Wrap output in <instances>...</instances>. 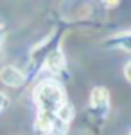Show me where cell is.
Segmentation results:
<instances>
[{"mask_svg":"<svg viewBox=\"0 0 131 135\" xmlns=\"http://www.w3.org/2000/svg\"><path fill=\"white\" fill-rule=\"evenodd\" d=\"M32 101H34L36 110H38L36 121H34L36 135H49L58 112L68 103L63 83L56 78L41 79L32 90Z\"/></svg>","mask_w":131,"mask_h":135,"instance_id":"1","label":"cell"},{"mask_svg":"<svg viewBox=\"0 0 131 135\" xmlns=\"http://www.w3.org/2000/svg\"><path fill=\"white\" fill-rule=\"evenodd\" d=\"M74 117H75V108L70 103H67L58 112V115H56V119H54V123L51 126V133L49 135H67Z\"/></svg>","mask_w":131,"mask_h":135,"instance_id":"4","label":"cell"},{"mask_svg":"<svg viewBox=\"0 0 131 135\" xmlns=\"http://www.w3.org/2000/svg\"><path fill=\"white\" fill-rule=\"evenodd\" d=\"M41 67L49 74H52L51 78H56V79L59 76H65V74L68 72V69H67V58H65V52H63L61 43H56L51 51L45 54V58L41 61Z\"/></svg>","mask_w":131,"mask_h":135,"instance_id":"3","label":"cell"},{"mask_svg":"<svg viewBox=\"0 0 131 135\" xmlns=\"http://www.w3.org/2000/svg\"><path fill=\"white\" fill-rule=\"evenodd\" d=\"M0 81L6 86H11V88H20L27 83V74L20 70L18 67L14 65H6L0 69Z\"/></svg>","mask_w":131,"mask_h":135,"instance_id":"5","label":"cell"},{"mask_svg":"<svg viewBox=\"0 0 131 135\" xmlns=\"http://www.w3.org/2000/svg\"><path fill=\"white\" fill-rule=\"evenodd\" d=\"M117 43L115 47H119V49H124L126 52H129V29H124V31L117 32V34H113V36H110L108 40H106V43Z\"/></svg>","mask_w":131,"mask_h":135,"instance_id":"6","label":"cell"},{"mask_svg":"<svg viewBox=\"0 0 131 135\" xmlns=\"http://www.w3.org/2000/svg\"><path fill=\"white\" fill-rule=\"evenodd\" d=\"M111 110V95L106 86H95L90 92V114L99 123H104Z\"/></svg>","mask_w":131,"mask_h":135,"instance_id":"2","label":"cell"},{"mask_svg":"<svg viewBox=\"0 0 131 135\" xmlns=\"http://www.w3.org/2000/svg\"><path fill=\"white\" fill-rule=\"evenodd\" d=\"M4 42H6V29H4V23L0 22V58L4 56Z\"/></svg>","mask_w":131,"mask_h":135,"instance_id":"8","label":"cell"},{"mask_svg":"<svg viewBox=\"0 0 131 135\" xmlns=\"http://www.w3.org/2000/svg\"><path fill=\"white\" fill-rule=\"evenodd\" d=\"M102 4L106 6V7H110V9H113V7H117L119 4H120V0H101Z\"/></svg>","mask_w":131,"mask_h":135,"instance_id":"9","label":"cell"},{"mask_svg":"<svg viewBox=\"0 0 131 135\" xmlns=\"http://www.w3.org/2000/svg\"><path fill=\"white\" fill-rule=\"evenodd\" d=\"M11 106V99L6 92H0V114H4L7 108Z\"/></svg>","mask_w":131,"mask_h":135,"instance_id":"7","label":"cell"},{"mask_svg":"<svg viewBox=\"0 0 131 135\" xmlns=\"http://www.w3.org/2000/svg\"><path fill=\"white\" fill-rule=\"evenodd\" d=\"M129 69H131V63L128 61L126 65H124V78H126V81H128V83L131 81V74H129Z\"/></svg>","mask_w":131,"mask_h":135,"instance_id":"10","label":"cell"}]
</instances>
